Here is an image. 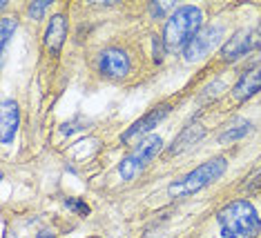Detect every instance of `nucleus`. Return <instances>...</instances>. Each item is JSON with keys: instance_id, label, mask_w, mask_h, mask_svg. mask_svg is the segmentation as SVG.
<instances>
[{"instance_id": "nucleus-9", "label": "nucleus", "mask_w": 261, "mask_h": 238, "mask_svg": "<svg viewBox=\"0 0 261 238\" xmlns=\"http://www.w3.org/2000/svg\"><path fill=\"white\" fill-rule=\"evenodd\" d=\"M20 125V107L16 100H3V109H0V140L7 145L16 138V132H18Z\"/></svg>"}, {"instance_id": "nucleus-15", "label": "nucleus", "mask_w": 261, "mask_h": 238, "mask_svg": "<svg viewBox=\"0 0 261 238\" xmlns=\"http://www.w3.org/2000/svg\"><path fill=\"white\" fill-rule=\"evenodd\" d=\"M65 207H67V210H72V212H76L79 216H87V214H90V205L83 203L81 198H67V200H65Z\"/></svg>"}, {"instance_id": "nucleus-10", "label": "nucleus", "mask_w": 261, "mask_h": 238, "mask_svg": "<svg viewBox=\"0 0 261 238\" xmlns=\"http://www.w3.org/2000/svg\"><path fill=\"white\" fill-rule=\"evenodd\" d=\"M257 92H261V67L248 69L246 74H241V78L237 80L232 87V96L237 100H241V103L252 98Z\"/></svg>"}, {"instance_id": "nucleus-3", "label": "nucleus", "mask_w": 261, "mask_h": 238, "mask_svg": "<svg viewBox=\"0 0 261 238\" xmlns=\"http://www.w3.org/2000/svg\"><path fill=\"white\" fill-rule=\"evenodd\" d=\"M225 169H228V160L223 156H217V158H210L205 163H201L197 169H192L190 174H186L181 181H174L172 185L168 187V194L172 198H186V196H192L205 189L207 185H212L215 181H219Z\"/></svg>"}, {"instance_id": "nucleus-19", "label": "nucleus", "mask_w": 261, "mask_h": 238, "mask_svg": "<svg viewBox=\"0 0 261 238\" xmlns=\"http://www.w3.org/2000/svg\"><path fill=\"white\" fill-rule=\"evenodd\" d=\"M38 238H56V236H54V234H49V231H40Z\"/></svg>"}, {"instance_id": "nucleus-5", "label": "nucleus", "mask_w": 261, "mask_h": 238, "mask_svg": "<svg viewBox=\"0 0 261 238\" xmlns=\"http://www.w3.org/2000/svg\"><path fill=\"white\" fill-rule=\"evenodd\" d=\"M261 47V25L252 29H241L232 38H228V43L221 47V58L223 61H237V58L246 56L250 51H257Z\"/></svg>"}, {"instance_id": "nucleus-18", "label": "nucleus", "mask_w": 261, "mask_h": 238, "mask_svg": "<svg viewBox=\"0 0 261 238\" xmlns=\"http://www.w3.org/2000/svg\"><path fill=\"white\" fill-rule=\"evenodd\" d=\"M168 9H172V3H163V5L152 3V5H150V11H152V16H154V18H156V16L161 18V16H163Z\"/></svg>"}, {"instance_id": "nucleus-6", "label": "nucleus", "mask_w": 261, "mask_h": 238, "mask_svg": "<svg viewBox=\"0 0 261 238\" xmlns=\"http://www.w3.org/2000/svg\"><path fill=\"white\" fill-rule=\"evenodd\" d=\"M221 38H223V27L221 25L201 27V32L186 45V49H183V56H186L188 63L201 61V58H205L207 53H210L219 43H221Z\"/></svg>"}, {"instance_id": "nucleus-11", "label": "nucleus", "mask_w": 261, "mask_h": 238, "mask_svg": "<svg viewBox=\"0 0 261 238\" xmlns=\"http://www.w3.org/2000/svg\"><path fill=\"white\" fill-rule=\"evenodd\" d=\"M65 38H67V18H65L63 14H54L51 20H49V25H47V32H45L47 49L56 56V53L61 51Z\"/></svg>"}, {"instance_id": "nucleus-14", "label": "nucleus", "mask_w": 261, "mask_h": 238, "mask_svg": "<svg viewBox=\"0 0 261 238\" xmlns=\"http://www.w3.org/2000/svg\"><path fill=\"white\" fill-rule=\"evenodd\" d=\"M16 27H18V22H16L14 18H9V16H5L3 20H0V43H3V49L7 47L11 34L16 32Z\"/></svg>"}, {"instance_id": "nucleus-12", "label": "nucleus", "mask_w": 261, "mask_h": 238, "mask_svg": "<svg viewBox=\"0 0 261 238\" xmlns=\"http://www.w3.org/2000/svg\"><path fill=\"white\" fill-rule=\"evenodd\" d=\"M203 134H205V129L201 127L199 123H197V125H188V127L183 129V132L174 138V142H172V147L168 150V154H170V156H174V154L186 152L188 147H192L197 140L203 138Z\"/></svg>"}, {"instance_id": "nucleus-8", "label": "nucleus", "mask_w": 261, "mask_h": 238, "mask_svg": "<svg viewBox=\"0 0 261 238\" xmlns=\"http://www.w3.org/2000/svg\"><path fill=\"white\" fill-rule=\"evenodd\" d=\"M172 111V107L168 105V103H163V105H159V107H154V109H150L147 114L143 116V118H139L132 127L127 129V132H123L121 134V140L123 142H132L134 138H141L143 134H147V132H152L154 127H156L159 123L163 121L165 116H168Z\"/></svg>"}, {"instance_id": "nucleus-17", "label": "nucleus", "mask_w": 261, "mask_h": 238, "mask_svg": "<svg viewBox=\"0 0 261 238\" xmlns=\"http://www.w3.org/2000/svg\"><path fill=\"white\" fill-rule=\"evenodd\" d=\"M163 49H165L163 38L154 36V63H163Z\"/></svg>"}, {"instance_id": "nucleus-4", "label": "nucleus", "mask_w": 261, "mask_h": 238, "mask_svg": "<svg viewBox=\"0 0 261 238\" xmlns=\"http://www.w3.org/2000/svg\"><path fill=\"white\" fill-rule=\"evenodd\" d=\"M161 147H163V140H161V136H156V134L141 140L139 145L121 160V165H118V174L123 176V181H132L136 174H141V171L150 165V160L154 156H159Z\"/></svg>"}, {"instance_id": "nucleus-16", "label": "nucleus", "mask_w": 261, "mask_h": 238, "mask_svg": "<svg viewBox=\"0 0 261 238\" xmlns=\"http://www.w3.org/2000/svg\"><path fill=\"white\" fill-rule=\"evenodd\" d=\"M47 7H49V0H38V3H32V5H29V16H32L34 20H40Z\"/></svg>"}, {"instance_id": "nucleus-7", "label": "nucleus", "mask_w": 261, "mask_h": 238, "mask_svg": "<svg viewBox=\"0 0 261 238\" xmlns=\"http://www.w3.org/2000/svg\"><path fill=\"white\" fill-rule=\"evenodd\" d=\"M129 56L125 49H118V47H110L100 53L98 58V71L105 76V78H123V76L129 74Z\"/></svg>"}, {"instance_id": "nucleus-1", "label": "nucleus", "mask_w": 261, "mask_h": 238, "mask_svg": "<svg viewBox=\"0 0 261 238\" xmlns=\"http://www.w3.org/2000/svg\"><path fill=\"white\" fill-rule=\"evenodd\" d=\"M217 221L223 238H257L261 231L259 214L254 205L246 198L232 200L223 210H219Z\"/></svg>"}, {"instance_id": "nucleus-13", "label": "nucleus", "mask_w": 261, "mask_h": 238, "mask_svg": "<svg viewBox=\"0 0 261 238\" xmlns=\"http://www.w3.org/2000/svg\"><path fill=\"white\" fill-rule=\"evenodd\" d=\"M248 132H250V123H246V121H241L239 127H230V129H225V132L219 136V142H232V140H239L243 138Z\"/></svg>"}, {"instance_id": "nucleus-2", "label": "nucleus", "mask_w": 261, "mask_h": 238, "mask_svg": "<svg viewBox=\"0 0 261 238\" xmlns=\"http://www.w3.org/2000/svg\"><path fill=\"white\" fill-rule=\"evenodd\" d=\"M203 25V14L199 7L194 5H183L176 7L165 20V29H163V43L168 51H176V49H186V45L201 32Z\"/></svg>"}]
</instances>
